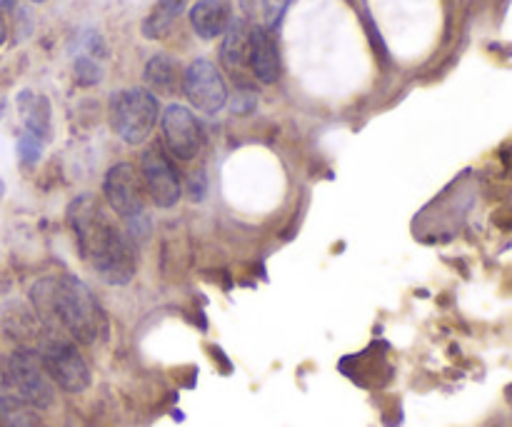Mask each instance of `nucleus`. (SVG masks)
I'll return each instance as SVG.
<instances>
[{
  "mask_svg": "<svg viewBox=\"0 0 512 427\" xmlns=\"http://www.w3.org/2000/svg\"><path fill=\"white\" fill-rule=\"evenodd\" d=\"M0 427H48L38 408L15 395H0Z\"/></svg>",
  "mask_w": 512,
  "mask_h": 427,
  "instance_id": "obj_15",
  "label": "nucleus"
},
{
  "mask_svg": "<svg viewBox=\"0 0 512 427\" xmlns=\"http://www.w3.org/2000/svg\"><path fill=\"white\" fill-rule=\"evenodd\" d=\"M110 128L128 145H140L150 138L160 120L158 95L148 88H123L110 95Z\"/></svg>",
  "mask_w": 512,
  "mask_h": 427,
  "instance_id": "obj_3",
  "label": "nucleus"
},
{
  "mask_svg": "<svg viewBox=\"0 0 512 427\" xmlns=\"http://www.w3.org/2000/svg\"><path fill=\"white\" fill-rule=\"evenodd\" d=\"M3 43H5V23L0 20V45H3Z\"/></svg>",
  "mask_w": 512,
  "mask_h": 427,
  "instance_id": "obj_21",
  "label": "nucleus"
},
{
  "mask_svg": "<svg viewBox=\"0 0 512 427\" xmlns=\"http://www.w3.org/2000/svg\"><path fill=\"white\" fill-rule=\"evenodd\" d=\"M15 8V0H0V13H8Z\"/></svg>",
  "mask_w": 512,
  "mask_h": 427,
  "instance_id": "obj_20",
  "label": "nucleus"
},
{
  "mask_svg": "<svg viewBox=\"0 0 512 427\" xmlns=\"http://www.w3.org/2000/svg\"><path fill=\"white\" fill-rule=\"evenodd\" d=\"M18 110L20 118L25 123V133H33L35 138L45 140L50 135V105L48 98L35 95L30 90L18 95Z\"/></svg>",
  "mask_w": 512,
  "mask_h": 427,
  "instance_id": "obj_14",
  "label": "nucleus"
},
{
  "mask_svg": "<svg viewBox=\"0 0 512 427\" xmlns=\"http://www.w3.org/2000/svg\"><path fill=\"white\" fill-rule=\"evenodd\" d=\"M103 193L110 210L125 220H140L145 210V190L140 173L130 163H115L103 180Z\"/></svg>",
  "mask_w": 512,
  "mask_h": 427,
  "instance_id": "obj_8",
  "label": "nucleus"
},
{
  "mask_svg": "<svg viewBox=\"0 0 512 427\" xmlns=\"http://www.w3.org/2000/svg\"><path fill=\"white\" fill-rule=\"evenodd\" d=\"M70 228L78 238L83 258L93 265L100 280L108 285H128L138 273V253L118 225L110 223L108 213L93 195H80L68 208Z\"/></svg>",
  "mask_w": 512,
  "mask_h": 427,
  "instance_id": "obj_1",
  "label": "nucleus"
},
{
  "mask_svg": "<svg viewBox=\"0 0 512 427\" xmlns=\"http://www.w3.org/2000/svg\"><path fill=\"white\" fill-rule=\"evenodd\" d=\"M33 3H45V0H33Z\"/></svg>",
  "mask_w": 512,
  "mask_h": 427,
  "instance_id": "obj_23",
  "label": "nucleus"
},
{
  "mask_svg": "<svg viewBox=\"0 0 512 427\" xmlns=\"http://www.w3.org/2000/svg\"><path fill=\"white\" fill-rule=\"evenodd\" d=\"M160 125H163V138L170 153L180 160H195V155L203 148V128L193 110L178 103L168 105L163 110Z\"/></svg>",
  "mask_w": 512,
  "mask_h": 427,
  "instance_id": "obj_9",
  "label": "nucleus"
},
{
  "mask_svg": "<svg viewBox=\"0 0 512 427\" xmlns=\"http://www.w3.org/2000/svg\"><path fill=\"white\" fill-rule=\"evenodd\" d=\"M290 3H293V0H260V5H263V20H265L263 25L270 30V33L278 28L283 15L288 13Z\"/></svg>",
  "mask_w": 512,
  "mask_h": 427,
  "instance_id": "obj_17",
  "label": "nucleus"
},
{
  "mask_svg": "<svg viewBox=\"0 0 512 427\" xmlns=\"http://www.w3.org/2000/svg\"><path fill=\"white\" fill-rule=\"evenodd\" d=\"M233 20V0H198L190 8V25L203 40H215Z\"/></svg>",
  "mask_w": 512,
  "mask_h": 427,
  "instance_id": "obj_11",
  "label": "nucleus"
},
{
  "mask_svg": "<svg viewBox=\"0 0 512 427\" xmlns=\"http://www.w3.org/2000/svg\"><path fill=\"white\" fill-rule=\"evenodd\" d=\"M140 180H143V190L158 208H173L178 205L180 193V175L173 168L170 158L160 145H150L140 158Z\"/></svg>",
  "mask_w": 512,
  "mask_h": 427,
  "instance_id": "obj_7",
  "label": "nucleus"
},
{
  "mask_svg": "<svg viewBox=\"0 0 512 427\" xmlns=\"http://www.w3.org/2000/svg\"><path fill=\"white\" fill-rule=\"evenodd\" d=\"M43 143H45V140L35 138L33 133H23V135H20V140H18V155H20V160H23L25 165L38 163L40 153H43Z\"/></svg>",
  "mask_w": 512,
  "mask_h": 427,
  "instance_id": "obj_19",
  "label": "nucleus"
},
{
  "mask_svg": "<svg viewBox=\"0 0 512 427\" xmlns=\"http://www.w3.org/2000/svg\"><path fill=\"white\" fill-rule=\"evenodd\" d=\"M40 363H43L45 373L58 385L63 393L78 395L88 390L90 385V368L80 350L75 348L70 340L63 338H48L40 348Z\"/></svg>",
  "mask_w": 512,
  "mask_h": 427,
  "instance_id": "obj_4",
  "label": "nucleus"
},
{
  "mask_svg": "<svg viewBox=\"0 0 512 427\" xmlns=\"http://www.w3.org/2000/svg\"><path fill=\"white\" fill-rule=\"evenodd\" d=\"M73 73H75V80H78L80 85H95V83H100V78H103V68H100L93 58L75 60Z\"/></svg>",
  "mask_w": 512,
  "mask_h": 427,
  "instance_id": "obj_18",
  "label": "nucleus"
},
{
  "mask_svg": "<svg viewBox=\"0 0 512 427\" xmlns=\"http://www.w3.org/2000/svg\"><path fill=\"white\" fill-rule=\"evenodd\" d=\"M3 193H5V183H3V180H0V198H3Z\"/></svg>",
  "mask_w": 512,
  "mask_h": 427,
  "instance_id": "obj_22",
  "label": "nucleus"
},
{
  "mask_svg": "<svg viewBox=\"0 0 512 427\" xmlns=\"http://www.w3.org/2000/svg\"><path fill=\"white\" fill-rule=\"evenodd\" d=\"M185 8V0H158L153 13L143 20V35L150 40H160L170 33V25L175 23Z\"/></svg>",
  "mask_w": 512,
  "mask_h": 427,
  "instance_id": "obj_16",
  "label": "nucleus"
},
{
  "mask_svg": "<svg viewBox=\"0 0 512 427\" xmlns=\"http://www.w3.org/2000/svg\"><path fill=\"white\" fill-rule=\"evenodd\" d=\"M223 48H220V60L228 70H240L248 65L250 60V25L243 18L230 20L228 30H225Z\"/></svg>",
  "mask_w": 512,
  "mask_h": 427,
  "instance_id": "obj_13",
  "label": "nucleus"
},
{
  "mask_svg": "<svg viewBox=\"0 0 512 427\" xmlns=\"http://www.w3.org/2000/svg\"><path fill=\"white\" fill-rule=\"evenodd\" d=\"M143 78L153 95H173L180 88L183 75H180V65L173 55L158 53L148 60Z\"/></svg>",
  "mask_w": 512,
  "mask_h": 427,
  "instance_id": "obj_12",
  "label": "nucleus"
},
{
  "mask_svg": "<svg viewBox=\"0 0 512 427\" xmlns=\"http://www.w3.org/2000/svg\"><path fill=\"white\" fill-rule=\"evenodd\" d=\"M180 88H183L185 98L190 100V105L203 113H218L228 103V85H225L223 75L215 68L210 60L198 58L185 68L183 80H180Z\"/></svg>",
  "mask_w": 512,
  "mask_h": 427,
  "instance_id": "obj_6",
  "label": "nucleus"
},
{
  "mask_svg": "<svg viewBox=\"0 0 512 427\" xmlns=\"http://www.w3.org/2000/svg\"><path fill=\"white\" fill-rule=\"evenodd\" d=\"M8 383L15 390V398L23 403L33 405V408L43 410L53 405L55 385L45 373L40 355L33 350H15L8 360Z\"/></svg>",
  "mask_w": 512,
  "mask_h": 427,
  "instance_id": "obj_5",
  "label": "nucleus"
},
{
  "mask_svg": "<svg viewBox=\"0 0 512 427\" xmlns=\"http://www.w3.org/2000/svg\"><path fill=\"white\" fill-rule=\"evenodd\" d=\"M250 70L265 85L280 78V53L275 35L265 25H250Z\"/></svg>",
  "mask_w": 512,
  "mask_h": 427,
  "instance_id": "obj_10",
  "label": "nucleus"
},
{
  "mask_svg": "<svg viewBox=\"0 0 512 427\" xmlns=\"http://www.w3.org/2000/svg\"><path fill=\"white\" fill-rule=\"evenodd\" d=\"M35 310L43 318L58 320L60 328L75 343L93 345L105 330V315L93 290L73 275H53L43 278L30 290Z\"/></svg>",
  "mask_w": 512,
  "mask_h": 427,
  "instance_id": "obj_2",
  "label": "nucleus"
}]
</instances>
